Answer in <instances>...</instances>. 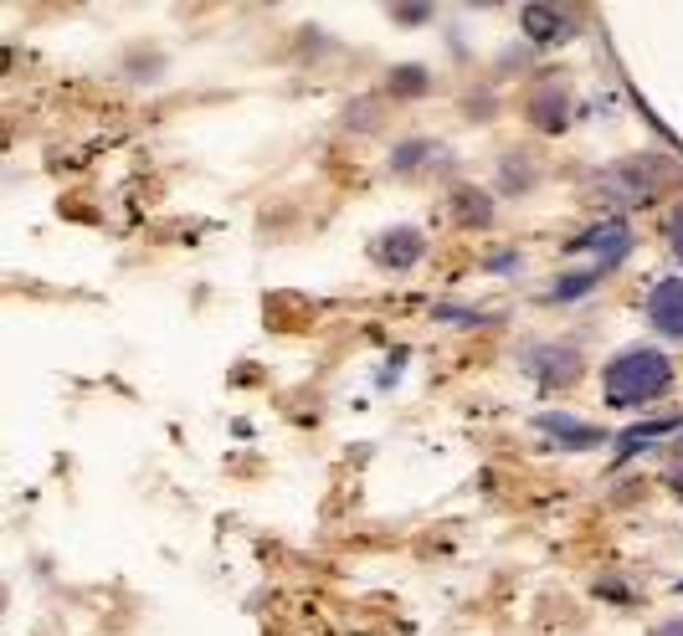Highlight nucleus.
<instances>
[{
  "mask_svg": "<svg viewBox=\"0 0 683 636\" xmlns=\"http://www.w3.org/2000/svg\"><path fill=\"white\" fill-rule=\"evenodd\" d=\"M673 390V359L653 344H632L622 355L607 359L601 370V400L611 411H638V406H653L658 396Z\"/></svg>",
  "mask_w": 683,
  "mask_h": 636,
  "instance_id": "obj_1",
  "label": "nucleus"
},
{
  "mask_svg": "<svg viewBox=\"0 0 683 636\" xmlns=\"http://www.w3.org/2000/svg\"><path fill=\"white\" fill-rule=\"evenodd\" d=\"M524 370L535 375V385H545V390H565L580 375V349L576 344H535L524 355Z\"/></svg>",
  "mask_w": 683,
  "mask_h": 636,
  "instance_id": "obj_2",
  "label": "nucleus"
},
{
  "mask_svg": "<svg viewBox=\"0 0 683 636\" xmlns=\"http://www.w3.org/2000/svg\"><path fill=\"white\" fill-rule=\"evenodd\" d=\"M642 313H648V324L663 334V339H679L683 344V272L679 278H658L642 298Z\"/></svg>",
  "mask_w": 683,
  "mask_h": 636,
  "instance_id": "obj_3",
  "label": "nucleus"
},
{
  "mask_svg": "<svg viewBox=\"0 0 683 636\" xmlns=\"http://www.w3.org/2000/svg\"><path fill=\"white\" fill-rule=\"evenodd\" d=\"M570 252H596V267L611 272V267L632 252V231H627V222H601V226H591V231H580V237L570 241Z\"/></svg>",
  "mask_w": 683,
  "mask_h": 636,
  "instance_id": "obj_4",
  "label": "nucleus"
},
{
  "mask_svg": "<svg viewBox=\"0 0 683 636\" xmlns=\"http://www.w3.org/2000/svg\"><path fill=\"white\" fill-rule=\"evenodd\" d=\"M535 431H540V436H549L555 446H570V452H591V446L607 442V431H601V427L580 421V416H565V411L535 416Z\"/></svg>",
  "mask_w": 683,
  "mask_h": 636,
  "instance_id": "obj_5",
  "label": "nucleus"
},
{
  "mask_svg": "<svg viewBox=\"0 0 683 636\" xmlns=\"http://www.w3.org/2000/svg\"><path fill=\"white\" fill-rule=\"evenodd\" d=\"M421 252H427V237L416 231V226H391V231H381L371 247V257L381 267H391V272H406L412 262H421Z\"/></svg>",
  "mask_w": 683,
  "mask_h": 636,
  "instance_id": "obj_6",
  "label": "nucleus"
},
{
  "mask_svg": "<svg viewBox=\"0 0 683 636\" xmlns=\"http://www.w3.org/2000/svg\"><path fill=\"white\" fill-rule=\"evenodd\" d=\"M570 119H576V104H570L565 88H540L535 98H530V123H535V129L561 133V129H570Z\"/></svg>",
  "mask_w": 683,
  "mask_h": 636,
  "instance_id": "obj_7",
  "label": "nucleus"
},
{
  "mask_svg": "<svg viewBox=\"0 0 683 636\" xmlns=\"http://www.w3.org/2000/svg\"><path fill=\"white\" fill-rule=\"evenodd\" d=\"M524 31L535 36V42H570L576 36V15L570 11H555V6H524Z\"/></svg>",
  "mask_w": 683,
  "mask_h": 636,
  "instance_id": "obj_8",
  "label": "nucleus"
},
{
  "mask_svg": "<svg viewBox=\"0 0 683 636\" xmlns=\"http://www.w3.org/2000/svg\"><path fill=\"white\" fill-rule=\"evenodd\" d=\"M669 431H683V416H679V411H669V416H658V421H638V427L617 431V457H632V452H642V446L663 442Z\"/></svg>",
  "mask_w": 683,
  "mask_h": 636,
  "instance_id": "obj_9",
  "label": "nucleus"
},
{
  "mask_svg": "<svg viewBox=\"0 0 683 636\" xmlns=\"http://www.w3.org/2000/svg\"><path fill=\"white\" fill-rule=\"evenodd\" d=\"M663 175H673L669 160H627L611 180H622L627 195H648V191H658V180H663Z\"/></svg>",
  "mask_w": 683,
  "mask_h": 636,
  "instance_id": "obj_10",
  "label": "nucleus"
},
{
  "mask_svg": "<svg viewBox=\"0 0 683 636\" xmlns=\"http://www.w3.org/2000/svg\"><path fill=\"white\" fill-rule=\"evenodd\" d=\"M607 278V272H601V267H591V272H580V278H561L555 282V288H549V298H555V303H565V298H580V293H591L596 282Z\"/></svg>",
  "mask_w": 683,
  "mask_h": 636,
  "instance_id": "obj_11",
  "label": "nucleus"
},
{
  "mask_svg": "<svg viewBox=\"0 0 683 636\" xmlns=\"http://www.w3.org/2000/svg\"><path fill=\"white\" fill-rule=\"evenodd\" d=\"M452 201L462 206V216H468V222H483V216H489V206H483V201H473V191H468V185H462V191H452Z\"/></svg>",
  "mask_w": 683,
  "mask_h": 636,
  "instance_id": "obj_12",
  "label": "nucleus"
},
{
  "mask_svg": "<svg viewBox=\"0 0 683 636\" xmlns=\"http://www.w3.org/2000/svg\"><path fill=\"white\" fill-rule=\"evenodd\" d=\"M669 247H673V257L683 262V201L669 211Z\"/></svg>",
  "mask_w": 683,
  "mask_h": 636,
  "instance_id": "obj_13",
  "label": "nucleus"
},
{
  "mask_svg": "<svg viewBox=\"0 0 683 636\" xmlns=\"http://www.w3.org/2000/svg\"><path fill=\"white\" fill-rule=\"evenodd\" d=\"M427 149L431 144H402V149H396V170H412V164H421V160H427Z\"/></svg>",
  "mask_w": 683,
  "mask_h": 636,
  "instance_id": "obj_14",
  "label": "nucleus"
},
{
  "mask_svg": "<svg viewBox=\"0 0 683 636\" xmlns=\"http://www.w3.org/2000/svg\"><path fill=\"white\" fill-rule=\"evenodd\" d=\"M406 88L421 93V88H427V73H396V93H406Z\"/></svg>",
  "mask_w": 683,
  "mask_h": 636,
  "instance_id": "obj_15",
  "label": "nucleus"
},
{
  "mask_svg": "<svg viewBox=\"0 0 683 636\" xmlns=\"http://www.w3.org/2000/svg\"><path fill=\"white\" fill-rule=\"evenodd\" d=\"M391 15H396V21H427V15H431V6H396V11H391Z\"/></svg>",
  "mask_w": 683,
  "mask_h": 636,
  "instance_id": "obj_16",
  "label": "nucleus"
},
{
  "mask_svg": "<svg viewBox=\"0 0 683 636\" xmlns=\"http://www.w3.org/2000/svg\"><path fill=\"white\" fill-rule=\"evenodd\" d=\"M648 636H683V616H669V622H658Z\"/></svg>",
  "mask_w": 683,
  "mask_h": 636,
  "instance_id": "obj_17",
  "label": "nucleus"
},
{
  "mask_svg": "<svg viewBox=\"0 0 683 636\" xmlns=\"http://www.w3.org/2000/svg\"><path fill=\"white\" fill-rule=\"evenodd\" d=\"M669 488H673V493H679V498H683V457H679V462H673V467H669Z\"/></svg>",
  "mask_w": 683,
  "mask_h": 636,
  "instance_id": "obj_18",
  "label": "nucleus"
},
{
  "mask_svg": "<svg viewBox=\"0 0 683 636\" xmlns=\"http://www.w3.org/2000/svg\"><path fill=\"white\" fill-rule=\"evenodd\" d=\"M489 267H520V257H514V252H499V257H489Z\"/></svg>",
  "mask_w": 683,
  "mask_h": 636,
  "instance_id": "obj_19",
  "label": "nucleus"
}]
</instances>
